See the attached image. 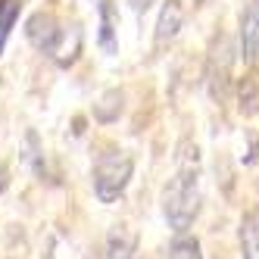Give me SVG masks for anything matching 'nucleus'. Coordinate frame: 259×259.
<instances>
[{
	"label": "nucleus",
	"mask_w": 259,
	"mask_h": 259,
	"mask_svg": "<svg viewBox=\"0 0 259 259\" xmlns=\"http://www.w3.org/2000/svg\"><path fill=\"white\" fill-rule=\"evenodd\" d=\"M162 212L175 234H188L200 215V150L191 141L178 147V172L165 188Z\"/></svg>",
	"instance_id": "nucleus-1"
},
{
	"label": "nucleus",
	"mask_w": 259,
	"mask_h": 259,
	"mask_svg": "<svg viewBox=\"0 0 259 259\" xmlns=\"http://www.w3.org/2000/svg\"><path fill=\"white\" fill-rule=\"evenodd\" d=\"M135 175V159L122 150H106L94 162V194L100 203H116Z\"/></svg>",
	"instance_id": "nucleus-2"
},
{
	"label": "nucleus",
	"mask_w": 259,
	"mask_h": 259,
	"mask_svg": "<svg viewBox=\"0 0 259 259\" xmlns=\"http://www.w3.org/2000/svg\"><path fill=\"white\" fill-rule=\"evenodd\" d=\"M81 41H84V34H81V25H78V22H69V25L60 22L57 38L50 41V47H47L44 53H47V57L57 63L60 69H69V66H75V60L81 57Z\"/></svg>",
	"instance_id": "nucleus-3"
},
{
	"label": "nucleus",
	"mask_w": 259,
	"mask_h": 259,
	"mask_svg": "<svg viewBox=\"0 0 259 259\" xmlns=\"http://www.w3.org/2000/svg\"><path fill=\"white\" fill-rule=\"evenodd\" d=\"M181 25H184V4H181V0H165L162 10H159L156 28H153V47L162 50L165 44H172L178 38Z\"/></svg>",
	"instance_id": "nucleus-4"
},
{
	"label": "nucleus",
	"mask_w": 259,
	"mask_h": 259,
	"mask_svg": "<svg viewBox=\"0 0 259 259\" xmlns=\"http://www.w3.org/2000/svg\"><path fill=\"white\" fill-rule=\"evenodd\" d=\"M240 53L244 63H259V0H250L247 10L240 13Z\"/></svg>",
	"instance_id": "nucleus-5"
},
{
	"label": "nucleus",
	"mask_w": 259,
	"mask_h": 259,
	"mask_svg": "<svg viewBox=\"0 0 259 259\" xmlns=\"http://www.w3.org/2000/svg\"><path fill=\"white\" fill-rule=\"evenodd\" d=\"M57 31H60V19L53 13H34L31 19L25 22V38L38 47V50H47L50 47V41L57 38Z\"/></svg>",
	"instance_id": "nucleus-6"
},
{
	"label": "nucleus",
	"mask_w": 259,
	"mask_h": 259,
	"mask_svg": "<svg viewBox=\"0 0 259 259\" xmlns=\"http://www.w3.org/2000/svg\"><path fill=\"white\" fill-rule=\"evenodd\" d=\"M240 259H259V209H250L240 219Z\"/></svg>",
	"instance_id": "nucleus-7"
},
{
	"label": "nucleus",
	"mask_w": 259,
	"mask_h": 259,
	"mask_svg": "<svg viewBox=\"0 0 259 259\" xmlns=\"http://www.w3.org/2000/svg\"><path fill=\"white\" fill-rule=\"evenodd\" d=\"M97 41L103 47V53H116L119 41H116V7L113 0H100V34Z\"/></svg>",
	"instance_id": "nucleus-8"
},
{
	"label": "nucleus",
	"mask_w": 259,
	"mask_h": 259,
	"mask_svg": "<svg viewBox=\"0 0 259 259\" xmlns=\"http://www.w3.org/2000/svg\"><path fill=\"white\" fill-rule=\"evenodd\" d=\"M135 234L128 228H116L106 240V259H135Z\"/></svg>",
	"instance_id": "nucleus-9"
},
{
	"label": "nucleus",
	"mask_w": 259,
	"mask_h": 259,
	"mask_svg": "<svg viewBox=\"0 0 259 259\" xmlns=\"http://www.w3.org/2000/svg\"><path fill=\"white\" fill-rule=\"evenodd\" d=\"M122 103H125V94L122 91H106V94L94 103V119L109 125V122H116L122 116Z\"/></svg>",
	"instance_id": "nucleus-10"
},
{
	"label": "nucleus",
	"mask_w": 259,
	"mask_h": 259,
	"mask_svg": "<svg viewBox=\"0 0 259 259\" xmlns=\"http://www.w3.org/2000/svg\"><path fill=\"white\" fill-rule=\"evenodd\" d=\"M19 13H22V0H0V53L7 50L10 31L19 22Z\"/></svg>",
	"instance_id": "nucleus-11"
},
{
	"label": "nucleus",
	"mask_w": 259,
	"mask_h": 259,
	"mask_svg": "<svg viewBox=\"0 0 259 259\" xmlns=\"http://www.w3.org/2000/svg\"><path fill=\"white\" fill-rule=\"evenodd\" d=\"M169 259H203L200 256V240L188 237V234H178L172 250H169Z\"/></svg>",
	"instance_id": "nucleus-12"
},
{
	"label": "nucleus",
	"mask_w": 259,
	"mask_h": 259,
	"mask_svg": "<svg viewBox=\"0 0 259 259\" xmlns=\"http://www.w3.org/2000/svg\"><path fill=\"white\" fill-rule=\"evenodd\" d=\"M7 188H10V172H7V165L0 162V194H4Z\"/></svg>",
	"instance_id": "nucleus-13"
},
{
	"label": "nucleus",
	"mask_w": 259,
	"mask_h": 259,
	"mask_svg": "<svg viewBox=\"0 0 259 259\" xmlns=\"http://www.w3.org/2000/svg\"><path fill=\"white\" fill-rule=\"evenodd\" d=\"M132 7H135V13H147L153 7V0H132Z\"/></svg>",
	"instance_id": "nucleus-14"
},
{
	"label": "nucleus",
	"mask_w": 259,
	"mask_h": 259,
	"mask_svg": "<svg viewBox=\"0 0 259 259\" xmlns=\"http://www.w3.org/2000/svg\"><path fill=\"white\" fill-rule=\"evenodd\" d=\"M197 4H200V7H206V4H209V0H197Z\"/></svg>",
	"instance_id": "nucleus-15"
}]
</instances>
